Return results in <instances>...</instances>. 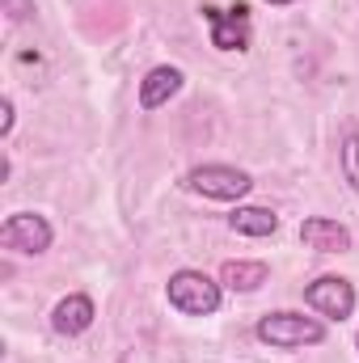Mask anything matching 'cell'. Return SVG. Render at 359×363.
Masks as SVG:
<instances>
[{
  "label": "cell",
  "instance_id": "30bf717a",
  "mask_svg": "<svg viewBox=\"0 0 359 363\" xmlns=\"http://www.w3.org/2000/svg\"><path fill=\"white\" fill-rule=\"evenodd\" d=\"M228 228L241 237H275L279 233V216L270 207H237L228 216Z\"/></svg>",
  "mask_w": 359,
  "mask_h": 363
},
{
  "label": "cell",
  "instance_id": "5bb4252c",
  "mask_svg": "<svg viewBox=\"0 0 359 363\" xmlns=\"http://www.w3.org/2000/svg\"><path fill=\"white\" fill-rule=\"evenodd\" d=\"M267 4H275V9H283V4H292V0H267Z\"/></svg>",
  "mask_w": 359,
  "mask_h": 363
},
{
  "label": "cell",
  "instance_id": "5b68a950",
  "mask_svg": "<svg viewBox=\"0 0 359 363\" xmlns=\"http://www.w3.org/2000/svg\"><path fill=\"white\" fill-rule=\"evenodd\" d=\"M304 304H309L321 321H338V325H343V321L355 313L359 296L343 274H321V279H313V283L304 287Z\"/></svg>",
  "mask_w": 359,
  "mask_h": 363
},
{
  "label": "cell",
  "instance_id": "52a82bcc",
  "mask_svg": "<svg viewBox=\"0 0 359 363\" xmlns=\"http://www.w3.org/2000/svg\"><path fill=\"white\" fill-rule=\"evenodd\" d=\"M182 85H186V77H182V68H174V64H157V68H148V77L140 81V110L153 114V110L170 106V101L182 93Z\"/></svg>",
  "mask_w": 359,
  "mask_h": 363
},
{
  "label": "cell",
  "instance_id": "3957f363",
  "mask_svg": "<svg viewBox=\"0 0 359 363\" xmlns=\"http://www.w3.org/2000/svg\"><path fill=\"white\" fill-rule=\"evenodd\" d=\"M186 190L203 194V199H216V203H237L254 190V178L237 165H194L186 178H182Z\"/></svg>",
  "mask_w": 359,
  "mask_h": 363
},
{
  "label": "cell",
  "instance_id": "ba28073f",
  "mask_svg": "<svg viewBox=\"0 0 359 363\" xmlns=\"http://www.w3.org/2000/svg\"><path fill=\"white\" fill-rule=\"evenodd\" d=\"M300 241L317 254H347L351 250V228L338 224V220H326V216H309L300 224Z\"/></svg>",
  "mask_w": 359,
  "mask_h": 363
},
{
  "label": "cell",
  "instance_id": "7a4b0ae2",
  "mask_svg": "<svg viewBox=\"0 0 359 363\" xmlns=\"http://www.w3.org/2000/svg\"><path fill=\"white\" fill-rule=\"evenodd\" d=\"M165 296L182 317H211V313H220L224 283L203 271H174L165 283Z\"/></svg>",
  "mask_w": 359,
  "mask_h": 363
},
{
  "label": "cell",
  "instance_id": "8992f818",
  "mask_svg": "<svg viewBox=\"0 0 359 363\" xmlns=\"http://www.w3.org/2000/svg\"><path fill=\"white\" fill-rule=\"evenodd\" d=\"M203 21H207V34H211V47L216 51H245L250 47V9L245 4H233V9H216V4H203Z\"/></svg>",
  "mask_w": 359,
  "mask_h": 363
},
{
  "label": "cell",
  "instance_id": "9a60e30c",
  "mask_svg": "<svg viewBox=\"0 0 359 363\" xmlns=\"http://www.w3.org/2000/svg\"><path fill=\"white\" fill-rule=\"evenodd\" d=\"M355 347H359V334H355Z\"/></svg>",
  "mask_w": 359,
  "mask_h": 363
},
{
  "label": "cell",
  "instance_id": "4fadbf2b",
  "mask_svg": "<svg viewBox=\"0 0 359 363\" xmlns=\"http://www.w3.org/2000/svg\"><path fill=\"white\" fill-rule=\"evenodd\" d=\"M0 110H4V123H0V135L9 140V135H13V118H17V114H13V97H4V101H0Z\"/></svg>",
  "mask_w": 359,
  "mask_h": 363
},
{
  "label": "cell",
  "instance_id": "9c48e42d",
  "mask_svg": "<svg viewBox=\"0 0 359 363\" xmlns=\"http://www.w3.org/2000/svg\"><path fill=\"white\" fill-rule=\"evenodd\" d=\"M93 317H97L93 300L85 291H72V296H64V300L51 308V330L64 334V338H77V334H85L93 325Z\"/></svg>",
  "mask_w": 359,
  "mask_h": 363
},
{
  "label": "cell",
  "instance_id": "277c9868",
  "mask_svg": "<svg viewBox=\"0 0 359 363\" xmlns=\"http://www.w3.org/2000/svg\"><path fill=\"white\" fill-rule=\"evenodd\" d=\"M51 241H55V228H51V220L38 216V211H13V216L0 224V245H4L9 254L38 258V254L51 250Z\"/></svg>",
  "mask_w": 359,
  "mask_h": 363
},
{
  "label": "cell",
  "instance_id": "6da1fadb",
  "mask_svg": "<svg viewBox=\"0 0 359 363\" xmlns=\"http://www.w3.org/2000/svg\"><path fill=\"white\" fill-rule=\"evenodd\" d=\"M254 334H258V342H267L275 351H304V347H321L326 342V321L292 313V308H279V313H267L258 321Z\"/></svg>",
  "mask_w": 359,
  "mask_h": 363
},
{
  "label": "cell",
  "instance_id": "8fae6325",
  "mask_svg": "<svg viewBox=\"0 0 359 363\" xmlns=\"http://www.w3.org/2000/svg\"><path fill=\"white\" fill-rule=\"evenodd\" d=\"M267 279H270L267 262H224L220 267V283L228 291H258Z\"/></svg>",
  "mask_w": 359,
  "mask_h": 363
},
{
  "label": "cell",
  "instance_id": "7c38bea8",
  "mask_svg": "<svg viewBox=\"0 0 359 363\" xmlns=\"http://www.w3.org/2000/svg\"><path fill=\"white\" fill-rule=\"evenodd\" d=\"M338 169H343L347 186L359 194V131H347V135H343V148H338Z\"/></svg>",
  "mask_w": 359,
  "mask_h": 363
}]
</instances>
